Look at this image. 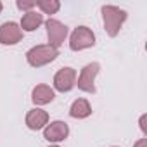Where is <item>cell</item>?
I'll return each instance as SVG.
<instances>
[{"instance_id":"1","label":"cell","mask_w":147,"mask_h":147,"mask_svg":"<svg viewBox=\"0 0 147 147\" xmlns=\"http://www.w3.org/2000/svg\"><path fill=\"white\" fill-rule=\"evenodd\" d=\"M102 21H104V28L107 31L109 36H116L123 26V23L126 21V11L114 7V5H104L102 7Z\"/></svg>"},{"instance_id":"2","label":"cell","mask_w":147,"mask_h":147,"mask_svg":"<svg viewBox=\"0 0 147 147\" xmlns=\"http://www.w3.org/2000/svg\"><path fill=\"white\" fill-rule=\"evenodd\" d=\"M59 55V50L52 45H36L33 49L28 50L26 59L30 62V66L33 67H42L52 61H55V57Z\"/></svg>"},{"instance_id":"3","label":"cell","mask_w":147,"mask_h":147,"mask_svg":"<svg viewBox=\"0 0 147 147\" xmlns=\"http://www.w3.org/2000/svg\"><path fill=\"white\" fill-rule=\"evenodd\" d=\"M94 45H95V35L90 28L78 26L71 33V38H69V49L71 50L78 52V50H83V49H88Z\"/></svg>"},{"instance_id":"4","label":"cell","mask_w":147,"mask_h":147,"mask_svg":"<svg viewBox=\"0 0 147 147\" xmlns=\"http://www.w3.org/2000/svg\"><path fill=\"white\" fill-rule=\"evenodd\" d=\"M99 69H100L99 62H90V64H87V66L82 69L80 76H78V83H76L82 92L95 94V85H94V82H95V76H97Z\"/></svg>"},{"instance_id":"5","label":"cell","mask_w":147,"mask_h":147,"mask_svg":"<svg viewBox=\"0 0 147 147\" xmlns=\"http://www.w3.org/2000/svg\"><path fill=\"white\" fill-rule=\"evenodd\" d=\"M76 85V71L73 67H62L54 76V87L59 92H69Z\"/></svg>"},{"instance_id":"6","label":"cell","mask_w":147,"mask_h":147,"mask_svg":"<svg viewBox=\"0 0 147 147\" xmlns=\"http://www.w3.org/2000/svg\"><path fill=\"white\" fill-rule=\"evenodd\" d=\"M45 26H47V36H49V45H52V47H61L62 43H64V40H66V36H67V28L62 24V23H59L57 19H49L47 23H45Z\"/></svg>"},{"instance_id":"7","label":"cell","mask_w":147,"mask_h":147,"mask_svg":"<svg viewBox=\"0 0 147 147\" xmlns=\"http://www.w3.org/2000/svg\"><path fill=\"white\" fill-rule=\"evenodd\" d=\"M23 38V30L18 23L9 21L0 26V43L2 45H16Z\"/></svg>"},{"instance_id":"8","label":"cell","mask_w":147,"mask_h":147,"mask_svg":"<svg viewBox=\"0 0 147 147\" xmlns=\"http://www.w3.org/2000/svg\"><path fill=\"white\" fill-rule=\"evenodd\" d=\"M67 135H69V128L64 121H52L43 130V137L49 142H62L64 138H67Z\"/></svg>"},{"instance_id":"9","label":"cell","mask_w":147,"mask_h":147,"mask_svg":"<svg viewBox=\"0 0 147 147\" xmlns=\"http://www.w3.org/2000/svg\"><path fill=\"white\" fill-rule=\"evenodd\" d=\"M54 97H55V94L49 85H36L31 92V99L36 106H45V104L52 102Z\"/></svg>"},{"instance_id":"10","label":"cell","mask_w":147,"mask_h":147,"mask_svg":"<svg viewBox=\"0 0 147 147\" xmlns=\"http://www.w3.org/2000/svg\"><path fill=\"white\" fill-rule=\"evenodd\" d=\"M49 123V114L43 109H31L26 116V125L30 130H40Z\"/></svg>"},{"instance_id":"11","label":"cell","mask_w":147,"mask_h":147,"mask_svg":"<svg viewBox=\"0 0 147 147\" xmlns=\"http://www.w3.org/2000/svg\"><path fill=\"white\" fill-rule=\"evenodd\" d=\"M42 23H43V14L30 11L21 19V30H24V31H35Z\"/></svg>"},{"instance_id":"12","label":"cell","mask_w":147,"mask_h":147,"mask_svg":"<svg viewBox=\"0 0 147 147\" xmlns=\"http://www.w3.org/2000/svg\"><path fill=\"white\" fill-rule=\"evenodd\" d=\"M69 114L73 118H78V119H83V118H88L92 114V107L88 104V100L85 99H78L71 104V109H69Z\"/></svg>"},{"instance_id":"13","label":"cell","mask_w":147,"mask_h":147,"mask_svg":"<svg viewBox=\"0 0 147 147\" xmlns=\"http://www.w3.org/2000/svg\"><path fill=\"white\" fill-rule=\"evenodd\" d=\"M36 7L43 14H55L61 9V4L57 0H40V2H36Z\"/></svg>"},{"instance_id":"14","label":"cell","mask_w":147,"mask_h":147,"mask_svg":"<svg viewBox=\"0 0 147 147\" xmlns=\"http://www.w3.org/2000/svg\"><path fill=\"white\" fill-rule=\"evenodd\" d=\"M16 5H18V9H21V11H31L33 7H36V2H33V0H31V2H24V0H18V2H16Z\"/></svg>"},{"instance_id":"15","label":"cell","mask_w":147,"mask_h":147,"mask_svg":"<svg viewBox=\"0 0 147 147\" xmlns=\"http://www.w3.org/2000/svg\"><path fill=\"white\" fill-rule=\"evenodd\" d=\"M133 147H147V140H145V138H140Z\"/></svg>"},{"instance_id":"16","label":"cell","mask_w":147,"mask_h":147,"mask_svg":"<svg viewBox=\"0 0 147 147\" xmlns=\"http://www.w3.org/2000/svg\"><path fill=\"white\" fill-rule=\"evenodd\" d=\"M2 9H4V5H2V2H0V12H2Z\"/></svg>"},{"instance_id":"17","label":"cell","mask_w":147,"mask_h":147,"mask_svg":"<svg viewBox=\"0 0 147 147\" xmlns=\"http://www.w3.org/2000/svg\"><path fill=\"white\" fill-rule=\"evenodd\" d=\"M50 147H59V145H50Z\"/></svg>"}]
</instances>
